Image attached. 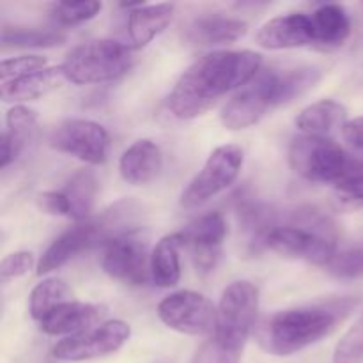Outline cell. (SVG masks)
I'll return each mask as SVG.
<instances>
[{"mask_svg":"<svg viewBox=\"0 0 363 363\" xmlns=\"http://www.w3.org/2000/svg\"><path fill=\"white\" fill-rule=\"evenodd\" d=\"M66 41L62 32L50 28H27V27H4V48H53Z\"/></svg>","mask_w":363,"mask_h":363,"instance_id":"cell-27","label":"cell"},{"mask_svg":"<svg viewBox=\"0 0 363 363\" xmlns=\"http://www.w3.org/2000/svg\"><path fill=\"white\" fill-rule=\"evenodd\" d=\"M264 245L282 257L298 259L325 268L337 255L335 238L300 225H277L266 236Z\"/></svg>","mask_w":363,"mask_h":363,"instance_id":"cell-12","label":"cell"},{"mask_svg":"<svg viewBox=\"0 0 363 363\" xmlns=\"http://www.w3.org/2000/svg\"><path fill=\"white\" fill-rule=\"evenodd\" d=\"M131 335L130 325L119 319L62 339L53 347V357L62 362H85L117 353Z\"/></svg>","mask_w":363,"mask_h":363,"instance_id":"cell-10","label":"cell"},{"mask_svg":"<svg viewBox=\"0 0 363 363\" xmlns=\"http://www.w3.org/2000/svg\"><path fill=\"white\" fill-rule=\"evenodd\" d=\"M105 315L106 307L103 305L71 300L53 308L43 321H39V326L46 335L71 337L98 326Z\"/></svg>","mask_w":363,"mask_h":363,"instance_id":"cell-16","label":"cell"},{"mask_svg":"<svg viewBox=\"0 0 363 363\" xmlns=\"http://www.w3.org/2000/svg\"><path fill=\"white\" fill-rule=\"evenodd\" d=\"M315 43L328 48L340 46L351 32V21L346 9L337 4H325L312 14Z\"/></svg>","mask_w":363,"mask_h":363,"instance_id":"cell-24","label":"cell"},{"mask_svg":"<svg viewBox=\"0 0 363 363\" xmlns=\"http://www.w3.org/2000/svg\"><path fill=\"white\" fill-rule=\"evenodd\" d=\"M66 301H71L69 287L59 279H46L32 289L28 298V312L32 319L43 321L53 308Z\"/></svg>","mask_w":363,"mask_h":363,"instance_id":"cell-26","label":"cell"},{"mask_svg":"<svg viewBox=\"0 0 363 363\" xmlns=\"http://www.w3.org/2000/svg\"><path fill=\"white\" fill-rule=\"evenodd\" d=\"M245 155L240 145L225 144L216 147L206 160L204 167L190 181L181 195V206L186 209L199 208L222 194L238 179L243 167Z\"/></svg>","mask_w":363,"mask_h":363,"instance_id":"cell-5","label":"cell"},{"mask_svg":"<svg viewBox=\"0 0 363 363\" xmlns=\"http://www.w3.org/2000/svg\"><path fill=\"white\" fill-rule=\"evenodd\" d=\"M259 311V291L247 280H238L225 287L218 303V323L215 335L234 346L245 347L255 326Z\"/></svg>","mask_w":363,"mask_h":363,"instance_id":"cell-8","label":"cell"},{"mask_svg":"<svg viewBox=\"0 0 363 363\" xmlns=\"http://www.w3.org/2000/svg\"><path fill=\"white\" fill-rule=\"evenodd\" d=\"M337 191L344 201L363 206V174L344 179L342 183L337 184Z\"/></svg>","mask_w":363,"mask_h":363,"instance_id":"cell-35","label":"cell"},{"mask_svg":"<svg viewBox=\"0 0 363 363\" xmlns=\"http://www.w3.org/2000/svg\"><path fill=\"white\" fill-rule=\"evenodd\" d=\"M158 318L163 325L183 335H215L218 308L204 294L195 291H177L160 301Z\"/></svg>","mask_w":363,"mask_h":363,"instance_id":"cell-7","label":"cell"},{"mask_svg":"<svg viewBox=\"0 0 363 363\" xmlns=\"http://www.w3.org/2000/svg\"><path fill=\"white\" fill-rule=\"evenodd\" d=\"M248 32V23L238 18L201 16L186 28V39L197 46H220L238 41Z\"/></svg>","mask_w":363,"mask_h":363,"instance_id":"cell-21","label":"cell"},{"mask_svg":"<svg viewBox=\"0 0 363 363\" xmlns=\"http://www.w3.org/2000/svg\"><path fill=\"white\" fill-rule=\"evenodd\" d=\"M103 272L110 279L126 286H142L151 272V255H147V240L138 230L121 234L106 243L103 252Z\"/></svg>","mask_w":363,"mask_h":363,"instance_id":"cell-11","label":"cell"},{"mask_svg":"<svg viewBox=\"0 0 363 363\" xmlns=\"http://www.w3.org/2000/svg\"><path fill=\"white\" fill-rule=\"evenodd\" d=\"M32 268H34V255L30 252H13L0 262V279L7 282V280L27 275Z\"/></svg>","mask_w":363,"mask_h":363,"instance_id":"cell-33","label":"cell"},{"mask_svg":"<svg viewBox=\"0 0 363 363\" xmlns=\"http://www.w3.org/2000/svg\"><path fill=\"white\" fill-rule=\"evenodd\" d=\"M103 9L101 2L96 0H82V2H59L52 7V14L60 25L73 27L98 16Z\"/></svg>","mask_w":363,"mask_h":363,"instance_id":"cell-29","label":"cell"},{"mask_svg":"<svg viewBox=\"0 0 363 363\" xmlns=\"http://www.w3.org/2000/svg\"><path fill=\"white\" fill-rule=\"evenodd\" d=\"M346 108L333 99H321L300 112L296 117V126L303 135L330 138L335 131H342L346 121Z\"/></svg>","mask_w":363,"mask_h":363,"instance_id":"cell-22","label":"cell"},{"mask_svg":"<svg viewBox=\"0 0 363 363\" xmlns=\"http://www.w3.org/2000/svg\"><path fill=\"white\" fill-rule=\"evenodd\" d=\"M69 204V218L78 223L87 222L89 215L94 208L96 195H98V179L92 170H80L74 174L62 190Z\"/></svg>","mask_w":363,"mask_h":363,"instance_id":"cell-25","label":"cell"},{"mask_svg":"<svg viewBox=\"0 0 363 363\" xmlns=\"http://www.w3.org/2000/svg\"><path fill=\"white\" fill-rule=\"evenodd\" d=\"M174 4H156V6H144L138 4L131 9L128 16V38L131 48L140 50L152 41L156 35L162 34L172 21Z\"/></svg>","mask_w":363,"mask_h":363,"instance_id":"cell-20","label":"cell"},{"mask_svg":"<svg viewBox=\"0 0 363 363\" xmlns=\"http://www.w3.org/2000/svg\"><path fill=\"white\" fill-rule=\"evenodd\" d=\"M38 131V113L23 105H14L6 116V131L0 138V167L6 169L21 155Z\"/></svg>","mask_w":363,"mask_h":363,"instance_id":"cell-17","label":"cell"},{"mask_svg":"<svg viewBox=\"0 0 363 363\" xmlns=\"http://www.w3.org/2000/svg\"><path fill=\"white\" fill-rule=\"evenodd\" d=\"M326 269L335 279H358V277L363 275V248L337 252V255L326 266Z\"/></svg>","mask_w":363,"mask_h":363,"instance_id":"cell-31","label":"cell"},{"mask_svg":"<svg viewBox=\"0 0 363 363\" xmlns=\"http://www.w3.org/2000/svg\"><path fill=\"white\" fill-rule=\"evenodd\" d=\"M342 137L350 145L363 152V116L347 121L342 128Z\"/></svg>","mask_w":363,"mask_h":363,"instance_id":"cell-36","label":"cell"},{"mask_svg":"<svg viewBox=\"0 0 363 363\" xmlns=\"http://www.w3.org/2000/svg\"><path fill=\"white\" fill-rule=\"evenodd\" d=\"M163 167V156L158 145L149 138L133 142L119 160V172L126 183L145 184L155 179Z\"/></svg>","mask_w":363,"mask_h":363,"instance_id":"cell-19","label":"cell"},{"mask_svg":"<svg viewBox=\"0 0 363 363\" xmlns=\"http://www.w3.org/2000/svg\"><path fill=\"white\" fill-rule=\"evenodd\" d=\"M275 106H280L277 69L261 71L225 103L220 119L227 130H245L259 123Z\"/></svg>","mask_w":363,"mask_h":363,"instance_id":"cell-6","label":"cell"},{"mask_svg":"<svg viewBox=\"0 0 363 363\" xmlns=\"http://www.w3.org/2000/svg\"><path fill=\"white\" fill-rule=\"evenodd\" d=\"M55 151L89 165H101L108 156L110 138L105 128L89 119H66L57 124L48 138Z\"/></svg>","mask_w":363,"mask_h":363,"instance_id":"cell-9","label":"cell"},{"mask_svg":"<svg viewBox=\"0 0 363 363\" xmlns=\"http://www.w3.org/2000/svg\"><path fill=\"white\" fill-rule=\"evenodd\" d=\"M39 206H41L43 211H46L48 215H57V216H67L69 218V204H67L66 195L60 191H45L38 197Z\"/></svg>","mask_w":363,"mask_h":363,"instance_id":"cell-34","label":"cell"},{"mask_svg":"<svg viewBox=\"0 0 363 363\" xmlns=\"http://www.w3.org/2000/svg\"><path fill=\"white\" fill-rule=\"evenodd\" d=\"M262 57L252 50H220L195 60L169 96V110L190 121L208 112L222 96L243 89L261 73Z\"/></svg>","mask_w":363,"mask_h":363,"instance_id":"cell-1","label":"cell"},{"mask_svg":"<svg viewBox=\"0 0 363 363\" xmlns=\"http://www.w3.org/2000/svg\"><path fill=\"white\" fill-rule=\"evenodd\" d=\"M130 46L113 39H94L77 46L62 62L67 82L77 85L117 80L133 64Z\"/></svg>","mask_w":363,"mask_h":363,"instance_id":"cell-4","label":"cell"},{"mask_svg":"<svg viewBox=\"0 0 363 363\" xmlns=\"http://www.w3.org/2000/svg\"><path fill=\"white\" fill-rule=\"evenodd\" d=\"M66 82L67 78L64 74L62 66L45 67L41 71H35V73L2 82L0 96L6 103L34 101V99L43 98L55 89L62 87Z\"/></svg>","mask_w":363,"mask_h":363,"instance_id":"cell-18","label":"cell"},{"mask_svg":"<svg viewBox=\"0 0 363 363\" xmlns=\"http://www.w3.org/2000/svg\"><path fill=\"white\" fill-rule=\"evenodd\" d=\"M289 165L312 183H342L363 174V163L347 155L332 138L300 135L289 145Z\"/></svg>","mask_w":363,"mask_h":363,"instance_id":"cell-3","label":"cell"},{"mask_svg":"<svg viewBox=\"0 0 363 363\" xmlns=\"http://www.w3.org/2000/svg\"><path fill=\"white\" fill-rule=\"evenodd\" d=\"M181 248H183L181 233L169 234L156 243L151 254V277L158 287H174L179 282Z\"/></svg>","mask_w":363,"mask_h":363,"instance_id":"cell-23","label":"cell"},{"mask_svg":"<svg viewBox=\"0 0 363 363\" xmlns=\"http://www.w3.org/2000/svg\"><path fill=\"white\" fill-rule=\"evenodd\" d=\"M241 353H243V347L211 335V339H208L199 347L190 363H240Z\"/></svg>","mask_w":363,"mask_h":363,"instance_id":"cell-28","label":"cell"},{"mask_svg":"<svg viewBox=\"0 0 363 363\" xmlns=\"http://www.w3.org/2000/svg\"><path fill=\"white\" fill-rule=\"evenodd\" d=\"M259 46L266 50L303 48L315 43L312 18L303 13H291L266 21L257 32Z\"/></svg>","mask_w":363,"mask_h":363,"instance_id":"cell-15","label":"cell"},{"mask_svg":"<svg viewBox=\"0 0 363 363\" xmlns=\"http://www.w3.org/2000/svg\"><path fill=\"white\" fill-rule=\"evenodd\" d=\"M45 67L46 59L41 55H21L14 57V59H4L0 64V78H2V82H7L41 71Z\"/></svg>","mask_w":363,"mask_h":363,"instance_id":"cell-32","label":"cell"},{"mask_svg":"<svg viewBox=\"0 0 363 363\" xmlns=\"http://www.w3.org/2000/svg\"><path fill=\"white\" fill-rule=\"evenodd\" d=\"M337 321V312L321 307L277 312L257 330V342L273 357H291L330 335Z\"/></svg>","mask_w":363,"mask_h":363,"instance_id":"cell-2","label":"cell"},{"mask_svg":"<svg viewBox=\"0 0 363 363\" xmlns=\"http://www.w3.org/2000/svg\"><path fill=\"white\" fill-rule=\"evenodd\" d=\"M227 236V222L222 213L211 211L199 216L181 230L183 247L194 255L195 268L202 273L211 272L220 257V248Z\"/></svg>","mask_w":363,"mask_h":363,"instance_id":"cell-13","label":"cell"},{"mask_svg":"<svg viewBox=\"0 0 363 363\" xmlns=\"http://www.w3.org/2000/svg\"><path fill=\"white\" fill-rule=\"evenodd\" d=\"M101 241L106 240L98 220H87V222L71 227L46 248L38 262V275H46V273L62 268L71 259L80 255L82 252H87L89 248L96 247Z\"/></svg>","mask_w":363,"mask_h":363,"instance_id":"cell-14","label":"cell"},{"mask_svg":"<svg viewBox=\"0 0 363 363\" xmlns=\"http://www.w3.org/2000/svg\"><path fill=\"white\" fill-rule=\"evenodd\" d=\"M333 363H363V312L340 337L333 351Z\"/></svg>","mask_w":363,"mask_h":363,"instance_id":"cell-30","label":"cell"}]
</instances>
